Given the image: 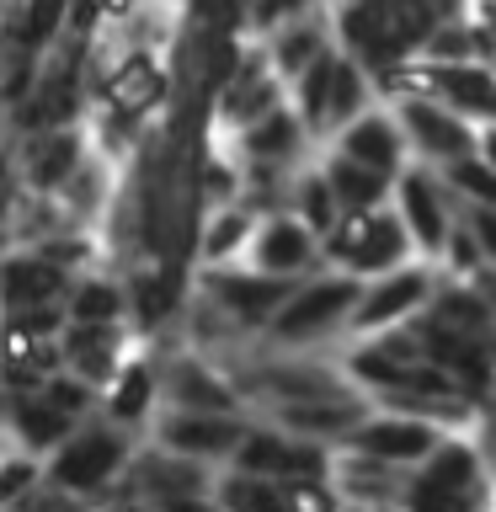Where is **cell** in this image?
Segmentation results:
<instances>
[{"mask_svg":"<svg viewBox=\"0 0 496 512\" xmlns=\"http://www.w3.org/2000/svg\"><path fill=\"white\" fill-rule=\"evenodd\" d=\"M139 347H144V336L134 326H64V368L102 395Z\"/></svg>","mask_w":496,"mask_h":512,"instance_id":"cell-20","label":"cell"},{"mask_svg":"<svg viewBox=\"0 0 496 512\" xmlns=\"http://www.w3.org/2000/svg\"><path fill=\"white\" fill-rule=\"evenodd\" d=\"M246 267L267 272V278H278V283H304V278H315V272H326V240L294 214H267L256 224Z\"/></svg>","mask_w":496,"mask_h":512,"instance_id":"cell-15","label":"cell"},{"mask_svg":"<svg viewBox=\"0 0 496 512\" xmlns=\"http://www.w3.org/2000/svg\"><path fill=\"white\" fill-rule=\"evenodd\" d=\"M320 166L331 176V192L342 203V214H368V208H384L395 198V176H379V171H368L336 150H320Z\"/></svg>","mask_w":496,"mask_h":512,"instance_id":"cell-29","label":"cell"},{"mask_svg":"<svg viewBox=\"0 0 496 512\" xmlns=\"http://www.w3.org/2000/svg\"><path fill=\"white\" fill-rule=\"evenodd\" d=\"M224 144V139H219ZM230 150L246 166H267V171H304L320 155V139L310 134V123L299 118L294 102H283L278 112H267L256 128H246L240 139H230Z\"/></svg>","mask_w":496,"mask_h":512,"instance_id":"cell-17","label":"cell"},{"mask_svg":"<svg viewBox=\"0 0 496 512\" xmlns=\"http://www.w3.org/2000/svg\"><path fill=\"white\" fill-rule=\"evenodd\" d=\"M75 288V272L48 262L43 251H6V315L27 310H64Z\"/></svg>","mask_w":496,"mask_h":512,"instance_id":"cell-24","label":"cell"},{"mask_svg":"<svg viewBox=\"0 0 496 512\" xmlns=\"http://www.w3.org/2000/svg\"><path fill=\"white\" fill-rule=\"evenodd\" d=\"M427 70V96H438L448 112H459L470 128H491L496 123V64L486 59H464V64H432Z\"/></svg>","mask_w":496,"mask_h":512,"instance_id":"cell-23","label":"cell"},{"mask_svg":"<svg viewBox=\"0 0 496 512\" xmlns=\"http://www.w3.org/2000/svg\"><path fill=\"white\" fill-rule=\"evenodd\" d=\"M48 491V459L27 454V448H0V512L27 507Z\"/></svg>","mask_w":496,"mask_h":512,"instance_id":"cell-31","label":"cell"},{"mask_svg":"<svg viewBox=\"0 0 496 512\" xmlns=\"http://www.w3.org/2000/svg\"><path fill=\"white\" fill-rule=\"evenodd\" d=\"M91 86H96V107L123 123H139V128H155L176 107V70H171V54H160V48L96 43L91 48Z\"/></svg>","mask_w":496,"mask_h":512,"instance_id":"cell-2","label":"cell"},{"mask_svg":"<svg viewBox=\"0 0 496 512\" xmlns=\"http://www.w3.org/2000/svg\"><path fill=\"white\" fill-rule=\"evenodd\" d=\"M288 214L304 219L320 240H326V235L336 230V224L347 219V214H342V203H336V192H331L326 166H320V155H315L299 176H294V192H288Z\"/></svg>","mask_w":496,"mask_h":512,"instance_id":"cell-30","label":"cell"},{"mask_svg":"<svg viewBox=\"0 0 496 512\" xmlns=\"http://www.w3.org/2000/svg\"><path fill=\"white\" fill-rule=\"evenodd\" d=\"M214 491H219L224 512H288V502H283V480H262V475L224 470Z\"/></svg>","mask_w":496,"mask_h":512,"instance_id":"cell-32","label":"cell"},{"mask_svg":"<svg viewBox=\"0 0 496 512\" xmlns=\"http://www.w3.org/2000/svg\"><path fill=\"white\" fill-rule=\"evenodd\" d=\"M160 411H166V358H160V347L144 342L134 358H128L123 374L107 384L102 416L118 422V427H128V432H139V438H150Z\"/></svg>","mask_w":496,"mask_h":512,"instance_id":"cell-16","label":"cell"},{"mask_svg":"<svg viewBox=\"0 0 496 512\" xmlns=\"http://www.w3.org/2000/svg\"><path fill=\"white\" fill-rule=\"evenodd\" d=\"M464 6H470V11H480V6H486V0H464Z\"/></svg>","mask_w":496,"mask_h":512,"instance_id":"cell-40","label":"cell"},{"mask_svg":"<svg viewBox=\"0 0 496 512\" xmlns=\"http://www.w3.org/2000/svg\"><path fill=\"white\" fill-rule=\"evenodd\" d=\"M256 416H214V411H160L150 443L171 448L182 459H198L208 470H230Z\"/></svg>","mask_w":496,"mask_h":512,"instance_id":"cell-13","label":"cell"},{"mask_svg":"<svg viewBox=\"0 0 496 512\" xmlns=\"http://www.w3.org/2000/svg\"><path fill=\"white\" fill-rule=\"evenodd\" d=\"M219 475L224 470H208V464L182 459V454H171V448H160V443L144 438L134 464H128V475H123V491L128 496H144V502H155V507H166V502H176V496L214 491Z\"/></svg>","mask_w":496,"mask_h":512,"instance_id":"cell-18","label":"cell"},{"mask_svg":"<svg viewBox=\"0 0 496 512\" xmlns=\"http://www.w3.org/2000/svg\"><path fill=\"white\" fill-rule=\"evenodd\" d=\"M160 512H224L219 491H192V496H176V502H166Z\"/></svg>","mask_w":496,"mask_h":512,"instance_id":"cell-36","label":"cell"},{"mask_svg":"<svg viewBox=\"0 0 496 512\" xmlns=\"http://www.w3.org/2000/svg\"><path fill=\"white\" fill-rule=\"evenodd\" d=\"M475 155H480V160H486V166L496 171V123H491V128H480V139H475Z\"/></svg>","mask_w":496,"mask_h":512,"instance_id":"cell-38","label":"cell"},{"mask_svg":"<svg viewBox=\"0 0 496 512\" xmlns=\"http://www.w3.org/2000/svg\"><path fill=\"white\" fill-rule=\"evenodd\" d=\"M166 358V411H214V416H256L235 374L182 342L160 347Z\"/></svg>","mask_w":496,"mask_h":512,"instance_id":"cell-8","label":"cell"},{"mask_svg":"<svg viewBox=\"0 0 496 512\" xmlns=\"http://www.w3.org/2000/svg\"><path fill=\"white\" fill-rule=\"evenodd\" d=\"M256 214L251 203H235V208H219V214L203 219L198 230V272H214V267H246L251 256V240H256Z\"/></svg>","mask_w":496,"mask_h":512,"instance_id":"cell-28","label":"cell"},{"mask_svg":"<svg viewBox=\"0 0 496 512\" xmlns=\"http://www.w3.org/2000/svg\"><path fill=\"white\" fill-rule=\"evenodd\" d=\"M6 150H11V187H27L38 198H59L75 182V171L91 160V134L86 128H59V134L16 139Z\"/></svg>","mask_w":496,"mask_h":512,"instance_id":"cell-14","label":"cell"},{"mask_svg":"<svg viewBox=\"0 0 496 512\" xmlns=\"http://www.w3.org/2000/svg\"><path fill=\"white\" fill-rule=\"evenodd\" d=\"M470 230L480 240V256H486V267H491V278H496V208H470Z\"/></svg>","mask_w":496,"mask_h":512,"instance_id":"cell-35","label":"cell"},{"mask_svg":"<svg viewBox=\"0 0 496 512\" xmlns=\"http://www.w3.org/2000/svg\"><path fill=\"white\" fill-rule=\"evenodd\" d=\"M448 438H454V432L427 422V416H411V411H395V406H374L363 416V427L352 432L342 448H358V454L384 459V464H395V470H422Z\"/></svg>","mask_w":496,"mask_h":512,"instance_id":"cell-11","label":"cell"},{"mask_svg":"<svg viewBox=\"0 0 496 512\" xmlns=\"http://www.w3.org/2000/svg\"><path fill=\"white\" fill-rule=\"evenodd\" d=\"M86 422H75L70 411H59L43 390H27V395H6L0 406V432H6V448H27V454L48 459L54 448H64Z\"/></svg>","mask_w":496,"mask_h":512,"instance_id":"cell-22","label":"cell"},{"mask_svg":"<svg viewBox=\"0 0 496 512\" xmlns=\"http://www.w3.org/2000/svg\"><path fill=\"white\" fill-rule=\"evenodd\" d=\"M192 288H198L203 299H214L251 342H262V336L272 331V320H278V310L288 304V294H294V283H278V278H267V272H256V267L192 272Z\"/></svg>","mask_w":496,"mask_h":512,"instance_id":"cell-9","label":"cell"},{"mask_svg":"<svg viewBox=\"0 0 496 512\" xmlns=\"http://www.w3.org/2000/svg\"><path fill=\"white\" fill-rule=\"evenodd\" d=\"M443 294V267L438 262H406L384 278L363 283L358 315H352V336L347 342H368V336H390V331H411L416 320H427V310Z\"/></svg>","mask_w":496,"mask_h":512,"instance_id":"cell-6","label":"cell"},{"mask_svg":"<svg viewBox=\"0 0 496 512\" xmlns=\"http://www.w3.org/2000/svg\"><path fill=\"white\" fill-rule=\"evenodd\" d=\"M331 486L342 491L347 512H406L411 496V470H395L384 459H368L358 448H336Z\"/></svg>","mask_w":496,"mask_h":512,"instance_id":"cell-19","label":"cell"},{"mask_svg":"<svg viewBox=\"0 0 496 512\" xmlns=\"http://www.w3.org/2000/svg\"><path fill=\"white\" fill-rule=\"evenodd\" d=\"M70 43V0H6V48L59 54Z\"/></svg>","mask_w":496,"mask_h":512,"instance_id":"cell-27","label":"cell"},{"mask_svg":"<svg viewBox=\"0 0 496 512\" xmlns=\"http://www.w3.org/2000/svg\"><path fill=\"white\" fill-rule=\"evenodd\" d=\"M496 480L470 432H454L422 470H411L406 512H491Z\"/></svg>","mask_w":496,"mask_h":512,"instance_id":"cell-4","label":"cell"},{"mask_svg":"<svg viewBox=\"0 0 496 512\" xmlns=\"http://www.w3.org/2000/svg\"><path fill=\"white\" fill-rule=\"evenodd\" d=\"M491 512H496V502H491Z\"/></svg>","mask_w":496,"mask_h":512,"instance_id":"cell-41","label":"cell"},{"mask_svg":"<svg viewBox=\"0 0 496 512\" xmlns=\"http://www.w3.org/2000/svg\"><path fill=\"white\" fill-rule=\"evenodd\" d=\"M139 443H144L139 432L107 422V416H91L70 443L48 454V491L75 496V502H86V507L107 502V496L123 491V475H128V464H134Z\"/></svg>","mask_w":496,"mask_h":512,"instance_id":"cell-3","label":"cell"},{"mask_svg":"<svg viewBox=\"0 0 496 512\" xmlns=\"http://www.w3.org/2000/svg\"><path fill=\"white\" fill-rule=\"evenodd\" d=\"M64 315H70V326H134V310H128V278L118 267L80 272Z\"/></svg>","mask_w":496,"mask_h":512,"instance_id":"cell-26","label":"cell"},{"mask_svg":"<svg viewBox=\"0 0 496 512\" xmlns=\"http://www.w3.org/2000/svg\"><path fill=\"white\" fill-rule=\"evenodd\" d=\"M326 150L358 160V166L379 171V176H395V182H400V171L416 166V160H411V144H406V128H400V118H395L390 102H379L368 118L352 123L347 134H336Z\"/></svg>","mask_w":496,"mask_h":512,"instance_id":"cell-21","label":"cell"},{"mask_svg":"<svg viewBox=\"0 0 496 512\" xmlns=\"http://www.w3.org/2000/svg\"><path fill=\"white\" fill-rule=\"evenodd\" d=\"M91 512H160V507H155V502H144V496L118 491V496H107V502H96Z\"/></svg>","mask_w":496,"mask_h":512,"instance_id":"cell-37","label":"cell"},{"mask_svg":"<svg viewBox=\"0 0 496 512\" xmlns=\"http://www.w3.org/2000/svg\"><path fill=\"white\" fill-rule=\"evenodd\" d=\"M480 22H486V32H491V48H496V0H486V6H480Z\"/></svg>","mask_w":496,"mask_h":512,"instance_id":"cell-39","label":"cell"},{"mask_svg":"<svg viewBox=\"0 0 496 512\" xmlns=\"http://www.w3.org/2000/svg\"><path fill=\"white\" fill-rule=\"evenodd\" d=\"M363 283L347 272H315V278L294 283V294L272 320V331L262 336V347L272 352H342L352 336V315H358Z\"/></svg>","mask_w":496,"mask_h":512,"instance_id":"cell-1","label":"cell"},{"mask_svg":"<svg viewBox=\"0 0 496 512\" xmlns=\"http://www.w3.org/2000/svg\"><path fill=\"white\" fill-rule=\"evenodd\" d=\"M390 203H395L400 224H406L411 240H416V256H422V262H443L448 240L464 230V203H459V192L448 187V176L432 171V166L400 171Z\"/></svg>","mask_w":496,"mask_h":512,"instance_id":"cell-7","label":"cell"},{"mask_svg":"<svg viewBox=\"0 0 496 512\" xmlns=\"http://www.w3.org/2000/svg\"><path fill=\"white\" fill-rule=\"evenodd\" d=\"M336 0H246V27H251V43L278 32L288 22H304V16H320L331 11Z\"/></svg>","mask_w":496,"mask_h":512,"instance_id":"cell-33","label":"cell"},{"mask_svg":"<svg viewBox=\"0 0 496 512\" xmlns=\"http://www.w3.org/2000/svg\"><path fill=\"white\" fill-rule=\"evenodd\" d=\"M395 107V118L400 128H406V144H411V160L416 166H432V171H448V166H459L464 155H475V139H480V128H470L459 118V112H448L438 96H400Z\"/></svg>","mask_w":496,"mask_h":512,"instance_id":"cell-12","label":"cell"},{"mask_svg":"<svg viewBox=\"0 0 496 512\" xmlns=\"http://www.w3.org/2000/svg\"><path fill=\"white\" fill-rule=\"evenodd\" d=\"M416 262V240L411 230L400 224L395 203L384 208H368V214H347L336 230L326 235V267L347 272L358 283H374L384 272Z\"/></svg>","mask_w":496,"mask_h":512,"instance_id":"cell-5","label":"cell"},{"mask_svg":"<svg viewBox=\"0 0 496 512\" xmlns=\"http://www.w3.org/2000/svg\"><path fill=\"white\" fill-rule=\"evenodd\" d=\"M256 43H262V54L272 59V70L288 80V91H294V80H299L304 70H315V64L331 54V48H342V43H336L331 11L304 16V22H288V27H278V32H267V38H256Z\"/></svg>","mask_w":496,"mask_h":512,"instance_id":"cell-25","label":"cell"},{"mask_svg":"<svg viewBox=\"0 0 496 512\" xmlns=\"http://www.w3.org/2000/svg\"><path fill=\"white\" fill-rule=\"evenodd\" d=\"M288 102V80L272 70V59L262 54V43L246 48V59L235 64V75L224 80V91L214 96V139H240L246 128H256L267 112H278Z\"/></svg>","mask_w":496,"mask_h":512,"instance_id":"cell-10","label":"cell"},{"mask_svg":"<svg viewBox=\"0 0 496 512\" xmlns=\"http://www.w3.org/2000/svg\"><path fill=\"white\" fill-rule=\"evenodd\" d=\"M443 176H448V187L459 192L464 214H470V208H496V171L480 155H464L459 166H448Z\"/></svg>","mask_w":496,"mask_h":512,"instance_id":"cell-34","label":"cell"}]
</instances>
